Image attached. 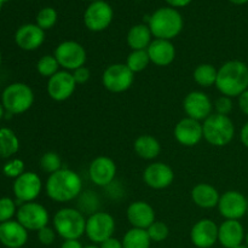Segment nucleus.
Listing matches in <instances>:
<instances>
[{
    "instance_id": "obj_1",
    "label": "nucleus",
    "mask_w": 248,
    "mask_h": 248,
    "mask_svg": "<svg viewBox=\"0 0 248 248\" xmlns=\"http://www.w3.org/2000/svg\"><path fill=\"white\" fill-rule=\"evenodd\" d=\"M46 195L55 202L73 201L82 190V181L79 174L69 169H61L50 174L45 184Z\"/></svg>"
},
{
    "instance_id": "obj_2",
    "label": "nucleus",
    "mask_w": 248,
    "mask_h": 248,
    "mask_svg": "<svg viewBox=\"0 0 248 248\" xmlns=\"http://www.w3.org/2000/svg\"><path fill=\"white\" fill-rule=\"evenodd\" d=\"M216 87L223 94L232 98L248 90V65L241 61H228L218 69Z\"/></svg>"
},
{
    "instance_id": "obj_3",
    "label": "nucleus",
    "mask_w": 248,
    "mask_h": 248,
    "mask_svg": "<svg viewBox=\"0 0 248 248\" xmlns=\"http://www.w3.org/2000/svg\"><path fill=\"white\" fill-rule=\"evenodd\" d=\"M183 17L171 6L160 7L150 16L148 26L155 39L172 40L183 31Z\"/></svg>"
},
{
    "instance_id": "obj_4",
    "label": "nucleus",
    "mask_w": 248,
    "mask_h": 248,
    "mask_svg": "<svg viewBox=\"0 0 248 248\" xmlns=\"http://www.w3.org/2000/svg\"><path fill=\"white\" fill-rule=\"evenodd\" d=\"M53 228L64 240H79L86 230V219L80 211L72 207L61 208L53 216Z\"/></svg>"
},
{
    "instance_id": "obj_5",
    "label": "nucleus",
    "mask_w": 248,
    "mask_h": 248,
    "mask_svg": "<svg viewBox=\"0 0 248 248\" xmlns=\"http://www.w3.org/2000/svg\"><path fill=\"white\" fill-rule=\"evenodd\" d=\"M203 138L213 147H225L235 136V126L227 115L212 113L202 123Z\"/></svg>"
},
{
    "instance_id": "obj_6",
    "label": "nucleus",
    "mask_w": 248,
    "mask_h": 248,
    "mask_svg": "<svg viewBox=\"0 0 248 248\" xmlns=\"http://www.w3.org/2000/svg\"><path fill=\"white\" fill-rule=\"evenodd\" d=\"M34 103V92L27 84L14 82L4 90L1 94V104L11 115L26 113Z\"/></svg>"
},
{
    "instance_id": "obj_7",
    "label": "nucleus",
    "mask_w": 248,
    "mask_h": 248,
    "mask_svg": "<svg viewBox=\"0 0 248 248\" xmlns=\"http://www.w3.org/2000/svg\"><path fill=\"white\" fill-rule=\"evenodd\" d=\"M53 56L61 68L68 72H74L78 68L84 67L87 60V53L84 46L74 40H65L55 48Z\"/></svg>"
},
{
    "instance_id": "obj_8",
    "label": "nucleus",
    "mask_w": 248,
    "mask_h": 248,
    "mask_svg": "<svg viewBox=\"0 0 248 248\" xmlns=\"http://www.w3.org/2000/svg\"><path fill=\"white\" fill-rule=\"evenodd\" d=\"M135 73L131 72L126 63H114L104 69L102 75V84L113 93H123L127 91L133 84Z\"/></svg>"
},
{
    "instance_id": "obj_9",
    "label": "nucleus",
    "mask_w": 248,
    "mask_h": 248,
    "mask_svg": "<svg viewBox=\"0 0 248 248\" xmlns=\"http://www.w3.org/2000/svg\"><path fill=\"white\" fill-rule=\"evenodd\" d=\"M115 232V220L113 216L107 212H93L86 219V230L85 234L93 244L104 242L113 237Z\"/></svg>"
},
{
    "instance_id": "obj_10",
    "label": "nucleus",
    "mask_w": 248,
    "mask_h": 248,
    "mask_svg": "<svg viewBox=\"0 0 248 248\" xmlns=\"http://www.w3.org/2000/svg\"><path fill=\"white\" fill-rule=\"evenodd\" d=\"M113 7L104 0L91 2L84 12V23L91 31H106L113 21Z\"/></svg>"
},
{
    "instance_id": "obj_11",
    "label": "nucleus",
    "mask_w": 248,
    "mask_h": 248,
    "mask_svg": "<svg viewBox=\"0 0 248 248\" xmlns=\"http://www.w3.org/2000/svg\"><path fill=\"white\" fill-rule=\"evenodd\" d=\"M217 207L225 219L240 220L247 215L248 200L240 191L228 190L220 195Z\"/></svg>"
},
{
    "instance_id": "obj_12",
    "label": "nucleus",
    "mask_w": 248,
    "mask_h": 248,
    "mask_svg": "<svg viewBox=\"0 0 248 248\" xmlns=\"http://www.w3.org/2000/svg\"><path fill=\"white\" fill-rule=\"evenodd\" d=\"M16 216L17 220L27 230H34V232H39L41 228L46 227L50 218L47 210L43 205L34 201L22 203L17 210Z\"/></svg>"
},
{
    "instance_id": "obj_13",
    "label": "nucleus",
    "mask_w": 248,
    "mask_h": 248,
    "mask_svg": "<svg viewBox=\"0 0 248 248\" xmlns=\"http://www.w3.org/2000/svg\"><path fill=\"white\" fill-rule=\"evenodd\" d=\"M12 189L17 202L22 205V203L31 202L40 195L43 182L40 177L34 172H24L15 179Z\"/></svg>"
},
{
    "instance_id": "obj_14",
    "label": "nucleus",
    "mask_w": 248,
    "mask_h": 248,
    "mask_svg": "<svg viewBox=\"0 0 248 248\" xmlns=\"http://www.w3.org/2000/svg\"><path fill=\"white\" fill-rule=\"evenodd\" d=\"M77 82L68 70H60L47 81V94L56 102H64L73 96Z\"/></svg>"
},
{
    "instance_id": "obj_15",
    "label": "nucleus",
    "mask_w": 248,
    "mask_h": 248,
    "mask_svg": "<svg viewBox=\"0 0 248 248\" xmlns=\"http://www.w3.org/2000/svg\"><path fill=\"white\" fill-rule=\"evenodd\" d=\"M213 104L210 97L202 91H191L183 101V109L188 118L205 121L212 114Z\"/></svg>"
},
{
    "instance_id": "obj_16",
    "label": "nucleus",
    "mask_w": 248,
    "mask_h": 248,
    "mask_svg": "<svg viewBox=\"0 0 248 248\" xmlns=\"http://www.w3.org/2000/svg\"><path fill=\"white\" fill-rule=\"evenodd\" d=\"M174 138L184 147H195L203 138L202 124L191 118H183L174 126Z\"/></svg>"
},
{
    "instance_id": "obj_17",
    "label": "nucleus",
    "mask_w": 248,
    "mask_h": 248,
    "mask_svg": "<svg viewBox=\"0 0 248 248\" xmlns=\"http://www.w3.org/2000/svg\"><path fill=\"white\" fill-rule=\"evenodd\" d=\"M144 183L155 190L166 189L173 183L174 173L171 166L164 162H154L147 166L143 172Z\"/></svg>"
},
{
    "instance_id": "obj_18",
    "label": "nucleus",
    "mask_w": 248,
    "mask_h": 248,
    "mask_svg": "<svg viewBox=\"0 0 248 248\" xmlns=\"http://www.w3.org/2000/svg\"><path fill=\"white\" fill-rule=\"evenodd\" d=\"M90 179L97 186H107L116 176V165L108 156H98L92 160L89 167Z\"/></svg>"
},
{
    "instance_id": "obj_19",
    "label": "nucleus",
    "mask_w": 248,
    "mask_h": 248,
    "mask_svg": "<svg viewBox=\"0 0 248 248\" xmlns=\"http://www.w3.org/2000/svg\"><path fill=\"white\" fill-rule=\"evenodd\" d=\"M190 240L198 248H211L218 241V225L208 218H202L193 225Z\"/></svg>"
},
{
    "instance_id": "obj_20",
    "label": "nucleus",
    "mask_w": 248,
    "mask_h": 248,
    "mask_svg": "<svg viewBox=\"0 0 248 248\" xmlns=\"http://www.w3.org/2000/svg\"><path fill=\"white\" fill-rule=\"evenodd\" d=\"M15 41L22 50L34 51L40 47L45 41V31H43L38 24H23L17 29Z\"/></svg>"
},
{
    "instance_id": "obj_21",
    "label": "nucleus",
    "mask_w": 248,
    "mask_h": 248,
    "mask_svg": "<svg viewBox=\"0 0 248 248\" xmlns=\"http://www.w3.org/2000/svg\"><path fill=\"white\" fill-rule=\"evenodd\" d=\"M28 241V230L18 220L0 223V242L6 248H22Z\"/></svg>"
},
{
    "instance_id": "obj_22",
    "label": "nucleus",
    "mask_w": 248,
    "mask_h": 248,
    "mask_svg": "<svg viewBox=\"0 0 248 248\" xmlns=\"http://www.w3.org/2000/svg\"><path fill=\"white\" fill-rule=\"evenodd\" d=\"M127 219L132 228L147 230L155 222V211L145 201H135L127 207Z\"/></svg>"
},
{
    "instance_id": "obj_23",
    "label": "nucleus",
    "mask_w": 248,
    "mask_h": 248,
    "mask_svg": "<svg viewBox=\"0 0 248 248\" xmlns=\"http://www.w3.org/2000/svg\"><path fill=\"white\" fill-rule=\"evenodd\" d=\"M246 239L244 225L239 220L225 219L218 227V242L224 248H235Z\"/></svg>"
},
{
    "instance_id": "obj_24",
    "label": "nucleus",
    "mask_w": 248,
    "mask_h": 248,
    "mask_svg": "<svg viewBox=\"0 0 248 248\" xmlns=\"http://www.w3.org/2000/svg\"><path fill=\"white\" fill-rule=\"evenodd\" d=\"M147 52L149 55L150 62L157 67H167L176 58V48L171 40L154 39L148 46Z\"/></svg>"
},
{
    "instance_id": "obj_25",
    "label": "nucleus",
    "mask_w": 248,
    "mask_h": 248,
    "mask_svg": "<svg viewBox=\"0 0 248 248\" xmlns=\"http://www.w3.org/2000/svg\"><path fill=\"white\" fill-rule=\"evenodd\" d=\"M219 193L208 183H199L191 190V199L196 206L205 210L217 207L219 202Z\"/></svg>"
},
{
    "instance_id": "obj_26",
    "label": "nucleus",
    "mask_w": 248,
    "mask_h": 248,
    "mask_svg": "<svg viewBox=\"0 0 248 248\" xmlns=\"http://www.w3.org/2000/svg\"><path fill=\"white\" fill-rule=\"evenodd\" d=\"M153 34L148 24H135L130 28L127 33V45L132 51L147 50L148 46L152 43Z\"/></svg>"
},
{
    "instance_id": "obj_27",
    "label": "nucleus",
    "mask_w": 248,
    "mask_h": 248,
    "mask_svg": "<svg viewBox=\"0 0 248 248\" xmlns=\"http://www.w3.org/2000/svg\"><path fill=\"white\" fill-rule=\"evenodd\" d=\"M136 154L144 160H154L161 152V144L155 137L150 135H142L136 138L133 143Z\"/></svg>"
},
{
    "instance_id": "obj_28",
    "label": "nucleus",
    "mask_w": 248,
    "mask_h": 248,
    "mask_svg": "<svg viewBox=\"0 0 248 248\" xmlns=\"http://www.w3.org/2000/svg\"><path fill=\"white\" fill-rule=\"evenodd\" d=\"M19 149V140L16 133L9 127L0 128V156L4 159L14 156Z\"/></svg>"
},
{
    "instance_id": "obj_29",
    "label": "nucleus",
    "mask_w": 248,
    "mask_h": 248,
    "mask_svg": "<svg viewBox=\"0 0 248 248\" xmlns=\"http://www.w3.org/2000/svg\"><path fill=\"white\" fill-rule=\"evenodd\" d=\"M150 245L152 240L144 229L132 228L123 237L124 248H150Z\"/></svg>"
},
{
    "instance_id": "obj_30",
    "label": "nucleus",
    "mask_w": 248,
    "mask_h": 248,
    "mask_svg": "<svg viewBox=\"0 0 248 248\" xmlns=\"http://www.w3.org/2000/svg\"><path fill=\"white\" fill-rule=\"evenodd\" d=\"M218 69H216L215 65L210 63H201L195 68L193 73V78L198 85L201 87H210L216 85L217 81Z\"/></svg>"
},
{
    "instance_id": "obj_31",
    "label": "nucleus",
    "mask_w": 248,
    "mask_h": 248,
    "mask_svg": "<svg viewBox=\"0 0 248 248\" xmlns=\"http://www.w3.org/2000/svg\"><path fill=\"white\" fill-rule=\"evenodd\" d=\"M150 58L148 55L147 50H136L132 51L127 56L126 60V65L131 69L132 73H140L149 65Z\"/></svg>"
},
{
    "instance_id": "obj_32",
    "label": "nucleus",
    "mask_w": 248,
    "mask_h": 248,
    "mask_svg": "<svg viewBox=\"0 0 248 248\" xmlns=\"http://www.w3.org/2000/svg\"><path fill=\"white\" fill-rule=\"evenodd\" d=\"M60 64L53 55L43 56L36 63V70L39 74L44 78H48V79L57 72H60Z\"/></svg>"
},
{
    "instance_id": "obj_33",
    "label": "nucleus",
    "mask_w": 248,
    "mask_h": 248,
    "mask_svg": "<svg viewBox=\"0 0 248 248\" xmlns=\"http://www.w3.org/2000/svg\"><path fill=\"white\" fill-rule=\"evenodd\" d=\"M58 14L53 7H44L36 15V24L40 27L43 31H48L53 28L57 23Z\"/></svg>"
},
{
    "instance_id": "obj_34",
    "label": "nucleus",
    "mask_w": 248,
    "mask_h": 248,
    "mask_svg": "<svg viewBox=\"0 0 248 248\" xmlns=\"http://www.w3.org/2000/svg\"><path fill=\"white\" fill-rule=\"evenodd\" d=\"M40 167L44 172L52 174L62 169V160L57 153L47 152L41 156Z\"/></svg>"
},
{
    "instance_id": "obj_35",
    "label": "nucleus",
    "mask_w": 248,
    "mask_h": 248,
    "mask_svg": "<svg viewBox=\"0 0 248 248\" xmlns=\"http://www.w3.org/2000/svg\"><path fill=\"white\" fill-rule=\"evenodd\" d=\"M148 235H149L152 242H162L169 237L170 229L167 227V224H165L164 222H159V220H155L152 225L147 229Z\"/></svg>"
},
{
    "instance_id": "obj_36",
    "label": "nucleus",
    "mask_w": 248,
    "mask_h": 248,
    "mask_svg": "<svg viewBox=\"0 0 248 248\" xmlns=\"http://www.w3.org/2000/svg\"><path fill=\"white\" fill-rule=\"evenodd\" d=\"M17 213L16 202L10 198L0 199V223L9 222Z\"/></svg>"
},
{
    "instance_id": "obj_37",
    "label": "nucleus",
    "mask_w": 248,
    "mask_h": 248,
    "mask_svg": "<svg viewBox=\"0 0 248 248\" xmlns=\"http://www.w3.org/2000/svg\"><path fill=\"white\" fill-rule=\"evenodd\" d=\"M2 172L6 177L10 178H15L21 176L22 173H24V162L21 159H14L10 160L7 164H5Z\"/></svg>"
},
{
    "instance_id": "obj_38",
    "label": "nucleus",
    "mask_w": 248,
    "mask_h": 248,
    "mask_svg": "<svg viewBox=\"0 0 248 248\" xmlns=\"http://www.w3.org/2000/svg\"><path fill=\"white\" fill-rule=\"evenodd\" d=\"M213 106H215L216 113L220 114V115L229 116V114L232 110V101L230 97L227 96H220L219 98H217Z\"/></svg>"
},
{
    "instance_id": "obj_39",
    "label": "nucleus",
    "mask_w": 248,
    "mask_h": 248,
    "mask_svg": "<svg viewBox=\"0 0 248 248\" xmlns=\"http://www.w3.org/2000/svg\"><path fill=\"white\" fill-rule=\"evenodd\" d=\"M56 236H57V232H56L55 228H51L48 225L41 228L38 232V239L40 241V244H43L44 246H50L55 242Z\"/></svg>"
},
{
    "instance_id": "obj_40",
    "label": "nucleus",
    "mask_w": 248,
    "mask_h": 248,
    "mask_svg": "<svg viewBox=\"0 0 248 248\" xmlns=\"http://www.w3.org/2000/svg\"><path fill=\"white\" fill-rule=\"evenodd\" d=\"M73 77H74V80L75 82L78 84H86L87 81L90 80V78H91V72H90L89 68H86L84 65V67H80L78 68L77 70H74V72L72 73Z\"/></svg>"
},
{
    "instance_id": "obj_41",
    "label": "nucleus",
    "mask_w": 248,
    "mask_h": 248,
    "mask_svg": "<svg viewBox=\"0 0 248 248\" xmlns=\"http://www.w3.org/2000/svg\"><path fill=\"white\" fill-rule=\"evenodd\" d=\"M239 108L245 115L248 116V90L244 92V93L240 94L239 97Z\"/></svg>"
},
{
    "instance_id": "obj_42",
    "label": "nucleus",
    "mask_w": 248,
    "mask_h": 248,
    "mask_svg": "<svg viewBox=\"0 0 248 248\" xmlns=\"http://www.w3.org/2000/svg\"><path fill=\"white\" fill-rule=\"evenodd\" d=\"M99 248H124V247H123V241L115 239V237H110V239L102 242V244L99 245Z\"/></svg>"
},
{
    "instance_id": "obj_43",
    "label": "nucleus",
    "mask_w": 248,
    "mask_h": 248,
    "mask_svg": "<svg viewBox=\"0 0 248 248\" xmlns=\"http://www.w3.org/2000/svg\"><path fill=\"white\" fill-rule=\"evenodd\" d=\"M169 4V6L173 7V9H178V7H186L190 4L193 0H165Z\"/></svg>"
},
{
    "instance_id": "obj_44",
    "label": "nucleus",
    "mask_w": 248,
    "mask_h": 248,
    "mask_svg": "<svg viewBox=\"0 0 248 248\" xmlns=\"http://www.w3.org/2000/svg\"><path fill=\"white\" fill-rule=\"evenodd\" d=\"M240 140L245 147L248 148V121L242 126L241 132H240Z\"/></svg>"
},
{
    "instance_id": "obj_45",
    "label": "nucleus",
    "mask_w": 248,
    "mask_h": 248,
    "mask_svg": "<svg viewBox=\"0 0 248 248\" xmlns=\"http://www.w3.org/2000/svg\"><path fill=\"white\" fill-rule=\"evenodd\" d=\"M61 248H84L79 240H64Z\"/></svg>"
},
{
    "instance_id": "obj_46",
    "label": "nucleus",
    "mask_w": 248,
    "mask_h": 248,
    "mask_svg": "<svg viewBox=\"0 0 248 248\" xmlns=\"http://www.w3.org/2000/svg\"><path fill=\"white\" fill-rule=\"evenodd\" d=\"M229 1L232 2V4H235V5H245V4H247L248 0H229Z\"/></svg>"
},
{
    "instance_id": "obj_47",
    "label": "nucleus",
    "mask_w": 248,
    "mask_h": 248,
    "mask_svg": "<svg viewBox=\"0 0 248 248\" xmlns=\"http://www.w3.org/2000/svg\"><path fill=\"white\" fill-rule=\"evenodd\" d=\"M4 107H2V104H0V120L2 119V116H4Z\"/></svg>"
},
{
    "instance_id": "obj_48",
    "label": "nucleus",
    "mask_w": 248,
    "mask_h": 248,
    "mask_svg": "<svg viewBox=\"0 0 248 248\" xmlns=\"http://www.w3.org/2000/svg\"><path fill=\"white\" fill-rule=\"evenodd\" d=\"M235 248H248V246H247V245L242 244V245H240V246H237V247H235Z\"/></svg>"
},
{
    "instance_id": "obj_49",
    "label": "nucleus",
    "mask_w": 248,
    "mask_h": 248,
    "mask_svg": "<svg viewBox=\"0 0 248 248\" xmlns=\"http://www.w3.org/2000/svg\"><path fill=\"white\" fill-rule=\"evenodd\" d=\"M84 248H99V247L96 246V245H91V246H86V247H84Z\"/></svg>"
},
{
    "instance_id": "obj_50",
    "label": "nucleus",
    "mask_w": 248,
    "mask_h": 248,
    "mask_svg": "<svg viewBox=\"0 0 248 248\" xmlns=\"http://www.w3.org/2000/svg\"><path fill=\"white\" fill-rule=\"evenodd\" d=\"M246 245L248 246V232L246 234Z\"/></svg>"
},
{
    "instance_id": "obj_51",
    "label": "nucleus",
    "mask_w": 248,
    "mask_h": 248,
    "mask_svg": "<svg viewBox=\"0 0 248 248\" xmlns=\"http://www.w3.org/2000/svg\"><path fill=\"white\" fill-rule=\"evenodd\" d=\"M0 64H1V52H0Z\"/></svg>"
},
{
    "instance_id": "obj_52",
    "label": "nucleus",
    "mask_w": 248,
    "mask_h": 248,
    "mask_svg": "<svg viewBox=\"0 0 248 248\" xmlns=\"http://www.w3.org/2000/svg\"><path fill=\"white\" fill-rule=\"evenodd\" d=\"M87 1H91V2H93V1H97V0H87Z\"/></svg>"
},
{
    "instance_id": "obj_53",
    "label": "nucleus",
    "mask_w": 248,
    "mask_h": 248,
    "mask_svg": "<svg viewBox=\"0 0 248 248\" xmlns=\"http://www.w3.org/2000/svg\"><path fill=\"white\" fill-rule=\"evenodd\" d=\"M247 216H248V211H247Z\"/></svg>"
}]
</instances>
